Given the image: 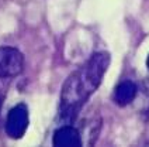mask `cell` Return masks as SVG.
<instances>
[{
    "label": "cell",
    "mask_w": 149,
    "mask_h": 147,
    "mask_svg": "<svg viewBox=\"0 0 149 147\" xmlns=\"http://www.w3.org/2000/svg\"><path fill=\"white\" fill-rule=\"evenodd\" d=\"M110 65V54L100 51L93 54L77 71L68 78L61 92V116L72 122L86 100L96 92Z\"/></svg>",
    "instance_id": "1"
},
{
    "label": "cell",
    "mask_w": 149,
    "mask_h": 147,
    "mask_svg": "<svg viewBox=\"0 0 149 147\" xmlns=\"http://www.w3.org/2000/svg\"><path fill=\"white\" fill-rule=\"evenodd\" d=\"M24 69V57L14 47H0V78H14Z\"/></svg>",
    "instance_id": "2"
},
{
    "label": "cell",
    "mask_w": 149,
    "mask_h": 147,
    "mask_svg": "<svg viewBox=\"0 0 149 147\" xmlns=\"http://www.w3.org/2000/svg\"><path fill=\"white\" fill-rule=\"evenodd\" d=\"M28 127V109L20 103L8 112L6 120V133L11 139H21Z\"/></svg>",
    "instance_id": "3"
},
{
    "label": "cell",
    "mask_w": 149,
    "mask_h": 147,
    "mask_svg": "<svg viewBox=\"0 0 149 147\" xmlns=\"http://www.w3.org/2000/svg\"><path fill=\"white\" fill-rule=\"evenodd\" d=\"M54 146L56 147H80L82 137L77 129L70 124L59 127L54 134Z\"/></svg>",
    "instance_id": "4"
},
{
    "label": "cell",
    "mask_w": 149,
    "mask_h": 147,
    "mask_svg": "<svg viewBox=\"0 0 149 147\" xmlns=\"http://www.w3.org/2000/svg\"><path fill=\"white\" fill-rule=\"evenodd\" d=\"M136 92H138V88H136V85L134 82L124 81L117 86L116 93H114V99H116V102L120 106H125V105L131 103L135 99Z\"/></svg>",
    "instance_id": "5"
},
{
    "label": "cell",
    "mask_w": 149,
    "mask_h": 147,
    "mask_svg": "<svg viewBox=\"0 0 149 147\" xmlns=\"http://www.w3.org/2000/svg\"><path fill=\"white\" fill-rule=\"evenodd\" d=\"M3 98H4V93L0 92V110H1V103H3Z\"/></svg>",
    "instance_id": "6"
},
{
    "label": "cell",
    "mask_w": 149,
    "mask_h": 147,
    "mask_svg": "<svg viewBox=\"0 0 149 147\" xmlns=\"http://www.w3.org/2000/svg\"><path fill=\"white\" fill-rule=\"evenodd\" d=\"M146 65H148V68H149V57H148V59H146Z\"/></svg>",
    "instance_id": "7"
}]
</instances>
